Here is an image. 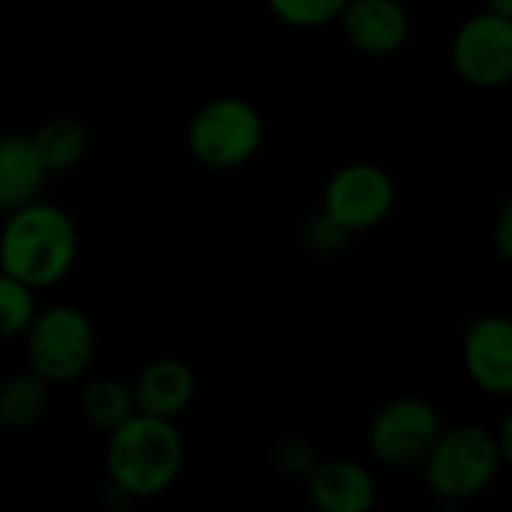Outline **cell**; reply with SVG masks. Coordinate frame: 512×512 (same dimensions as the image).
I'll return each mask as SVG.
<instances>
[{
    "label": "cell",
    "mask_w": 512,
    "mask_h": 512,
    "mask_svg": "<svg viewBox=\"0 0 512 512\" xmlns=\"http://www.w3.org/2000/svg\"><path fill=\"white\" fill-rule=\"evenodd\" d=\"M375 498V477L357 462L333 459L309 474V501L318 512H369Z\"/></svg>",
    "instance_id": "cell-11"
},
{
    "label": "cell",
    "mask_w": 512,
    "mask_h": 512,
    "mask_svg": "<svg viewBox=\"0 0 512 512\" xmlns=\"http://www.w3.org/2000/svg\"><path fill=\"white\" fill-rule=\"evenodd\" d=\"M36 315L33 288L0 270V336H18Z\"/></svg>",
    "instance_id": "cell-17"
},
{
    "label": "cell",
    "mask_w": 512,
    "mask_h": 512,
    "mask_svg": "<svg viewBox=\"0 0 512 512\" xmlns=\"http://www.w3.org/2000/svg\"><path fill=\"white\" fill-rule=\"evenodd\" d=\"M486 3H489V12H498V15L512 18V0H486Z\"/></svg>",
    "instance_id": "cell-22"
},
{
    "label": "cell",
    "mask_w": 512,
    "mask_h": 512,
    "mask_svg": "<svg viewBox=\"0 0 512 512\" xmlns=\"http://www.w3.org/2000/svg\"><path fill=\"white\" fill-rule=\"evenodd\" d=\"M348 0H267L276 18L291 27H321L342 15Z\"/></svg>",
    "instance_id": "cell-18"
},
{
    "label": "cell",
    "mask_w": 512,
    "mask_h": 512,
    "mask_svg": "<svg viewBox=\"0 0 512 512\" xmlns=\"http://www.w3.org/2000/svg\"><path fill=\"white\" fill-rule=\"evenodd\" d=\"M465 369L489 396L512 393V324L504 315H486L465 333Z\"/></svg>",
    "instance_id": "cell-9"
},
{
    "label": "cell",
    "mask_w": 512,
    "mask_h": 512,
    "mask_svg": "<svg viewBox=\"0 0 512 512\" xmlns=\"http://www.w3.org/2000/svg\"><path fill=\"white\" fill-rule=\"evenodd\" d=\"M45 405H48V387L36 372L12 375L0 387V426L15 432L30 429L45 414Z\"/></svg>",
    "instance_id": "cell-15"
},
{
    "label": "cell",
    "mask_w": 512,
    "mask_h": 512,
    "mask_svg": "<svg viewBox=\"0 0 512 512\" xmlns=\"http://www.w3.org/2000/svg\"><path fill=\"white\" fill-rule=\"evenodd\" d=\"M498 252L501 258H512V204L507 201L501 216H498Z\"/></svg>",
    "instance_id": "cell-20"
},
{
    "label": "cell",
    "mask_w": 512,
    "mask_h": 512,
    "mask_svg": "<svg viewBox=\"0 0 512 512\" xmlns=\"http://www.w3.org/2000/svg\"><path fill=\"white\" fill-rule=\"evenodd\" d=\"M30 141L45 171H69L84 159V150H87V135L81 123L66 120V117L42 123Z\"/></svg>",
    "instance_id": "cell-14"
},
{
    "label": "cell",
    "mask_w": 512,
    "mask_h": 512,
    "mask_svg": "<svg viewBox=\"0 0 512 512\" xmlns=\"http://www.w3.org/2000/svg\"><path fill=\"white\" fill-rule=\"evenodd\" d=\"M132 399L138 414L174 420L195 399V375L180 360H156L138 375L132 387Z\"/></svg>",
    "instance_id": "cell-12"
},
{
    "label": "cell",
    "mask_w": 512,
    "mask_h": 512,
    "mask_svg": "<svg viewBox=\"0 0 512 512\" xmlns=\"http://www.w3.org/2000/svg\"><path fill=\"white\" fill-rule=\"evenodd\" d=\"M81 411L90 426H96L102 432H114L135 414V399L126 384H120L114 378H102L84 390Z\"/></svg>",
    "instance_id": "cell-16"
},
{
    "label": "cell",
    "mask_w": 512,
    "mask_h": 512,
    "mask_svg": "<svg viewBox=\"0 0 512 512\" xmlns=\"http://www.w3.org/2000/svg\"><path fill=\"white\" fill-rule=\"evenodd\" d=\"M396 204L393 177L372 162H351L339 168L324 189V216L342 234L378 228Z\"/></svg>",
    "instance_id": "cell-6"
},
{
    "label": "cell",
    "mask_w": 512,
    "mask_h": 512,
    "mask_svg": "<svg viewBox=\"0 0 512 512\" xmlns=\"http://www.w3.org/2000/svg\"><path fill=\"white\" fill-rule=\"evenodd\" d=\"M456 75L483 90L507 87L512 81V18L498 12H480L468 18L453 39Z\"/></svg>",
    "instance_id": "cell-8"
},
{
    "label": "cell",
    "mask_w": 512,
    "mask_h": 512,
    "mask_svg": "<svg viewBox=\"0 0 512 512\" xmlns=\"http://www.w3.org/2000/svg\"><path fill=\"white\" fill-rule=\"evenodd\" d=\"M189 153L213 171H228L246 165L261 141L264 120L258 108L240 96H222L207 102L189 123Z\"/></svg>",
    "instance_id": "cell-4"
},
{
    "label": "cell",
    "mask_w": 512,
    "mask_h": 512,
    "mask_svg": "<svg viewBox=\"0 0 512 512\" xmlns=\"http://www.w3.org/2000/svg\"><path fill=\"white\" fill-rule=\"evenodd\" d=\"M441 435L438 411L423 399H396L369 423V450L387 468H414Z\"/></svg>",
    "instance_id": "cell-7"
},
{
    "label": "cell",
    "mask_w": 512,
    "mask_h": 512,
    "mask_svg": "<svg viewBox=\"0 0 512 512\" xmlns=\"http://www.w3.org/2000/svg\"><path fill=\"white\" fill-rule=\"evenodd\" d=\"M75 255L78 231L54 204L30 201L12 210L0 231V270L33 291L57 285L72 270Z\"/></svg>",
    "instance_id": "cell-1"
},
{
    "label": "cell",
    "mask_w": 512,
    "mask_h": 512,
    "mask_svg": "<svg viewBox=\"0 0 512 512\" xmlns=\"http://www.w3.org/2000/svg\"><path fill=\"white\" fill-rule=\"evenodd\" d=\"M495 441H498V447H501V456H504V462H510L512 459V420H504V426H501V435H498Z\"/></svg>",
    "instance_id": "cell-21"
},
{
    "label": "cell",
    "mask_w": 512,
    "mask_h": 512,
    "mask_svg": "<svg viewBox=\"0 0 512 512\" xmlns=\"http://www.w3.org/2000/svg\"><path fill=\"white\" fill-rule=\"evenodd\" d=\"M45 168L33 150V141L24 135H3L0 138V210L12 213L30 201H36Z\"/></svg>",
    "instance_id": "cell-13"
},
{
    "label": "cell",
    "mask_w": 512,
    "mask_h": 512,
    "mask_svg": "<svg viewBox=\"0 0 512 512\" xmlns=\"http://www.w3.org/2000/svg\"><path fill=\"white\" fill-rule=\"evenodd\" d=\"M108 435L105 465L114 489L129 498H156L174 486L183 468V438L171 420L135 411Z\"/></svg>",
    "instance_id": "cell-2"
},
{
    "label": "cell",
    "mask_w": 512,
    "mask_h": 512,
    "mask_svg": "<svg viewBox=\"0 0 512 512\" xmlns=\"http://www.w3.org/2000/svg\"><path fill=\"white\" fill-rule=\"evenodd\" d=\"M279 468H285V471H291V474H312V468H315L312 447L303 450V441H291V444L282 447V453H279Z\"/></svg>",
    "instance_id": "cell-19"
},
{
    "label": "cell",
    "mask_w": 512,
    "mask_h": 512,
    "mask_svg": "<svg viewBox=\"0 0 512 512\" xmlns=\"http://www.w3.org/2000/svg\"><path fill=\"white\" fill-rule=\"evenodd\" d=\"M339 18L348 42L366 57H393L411 36V18L399 0H348Z\"/></svg>",
    "instance_id": "cell-10"
},
{
    "label": "cell",
    "mask_w": 512,
    "mask_h": 512,
    "mask_svg": "<svg viewBox=\"0 0 512 512\" xmlns=\"http://www.w3.org/2000/svg\"><path fill=\"white\" fill-rule=\"evenodd\" d=\"M24 333H27L30 369L45 384H72L93 363L96 333L81 309L51 306L33 315Z\"/></svg>",
    "instance_id": "cell-5"
},
{
    "label": "cell",
    "mask_w": 512,
    "mask_h": 512,
    "mask_svg": "<svg viewBox=\"0 0 512 512\" xmlns=\"http://www.w3.org/2000/svg\"><path fill=\"white\" fill-rule=\"evenodd\" d=\"M426 486L444 501H471L492 486L504 456L489 429L459 426L441 432L420 462Z\"/></svg>",
    "instance_id": "cell-3"
}]
</instances>
